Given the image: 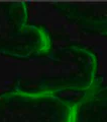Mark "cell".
I'll use <instances>...</instances> for the list:
<instances>
[{
	"label": "cell",
	"mask_w": 107,
	"mask_h": 122,
	"mask_svg": "<svg viewBox=\"0 0 107 122\" xmlns=\"http://www.w3.org/2000/svg\"><path fill=\"white\" fill-rule=\"evenodd\" d=\"M98 61L82 46H62L27 59L16 78V91L55 95L90 92L97 81Z\"/></svg>",
	"instance_id": "cell-1"
},
{
	"label": "cell",
	"mask_w": 107,
	"mask_h": 122,
	"mask_svg": "<svg viewBox=\"0 0 107 122\" xmlns=\"http://www.w3.org/2000/svg\"><path fill=\"white\" fill-rule=\"evenodd\" d=\"M27 20L25 2H0V54L27 60L52 48L49 33Z\"/></svg>",
	"instance_id": "cell-2"
},
{
	"label": "cell",
	"mask_w": 107,
	"mask_h": 122,
	"mask_svg": "<svg viewBox=\"0 0 107 122\" xmlns=\"http://www.w3.org/2000/svg\"><path fill=\"white\" fill-rule=\"evenodd\" d=\"M73 105L55 95L13 91L0 95V122H71Z\"/></svg>",
	"instance_id": "cell-3"
},
{
	"label": "cell",
	"mask_w": 107,
	"mask_h": 122,
	"mask_svg": "<svg viewBox=\"0 0 107 122\" xmlns=\"http://www.w3.org/2000/svg\"><path fill=\"white\" fill-rule=\"evenodd\" d=\"M60 8L84 30L107 36V2L60 3Z\"/></svg>",
	"instance_id": "cell-4"
},
{
	"label": "cell",
	"mask_w": 107,
	"mask_h": 122,
	"mask_svg": "<svg viewBox=\"0 0 107 122\" xmlns=\"http://www.w3.org/2000/svg\"><path fill=\"white\" fill-rule=\"evenodd\" d=\"M71 122H107V92L87 94L73 105Z\"/></svg>",
	"instance_id": "cell-5"
}]
</instances>
